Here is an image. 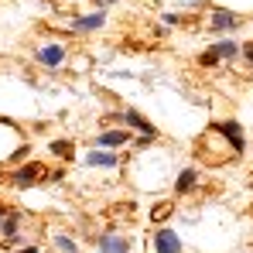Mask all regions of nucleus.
Returning a JSON list of instances; mask_svg holds the SVG:
<instances>
[{
	"label": "nucleus",
	"instance_id": "2",
	"mask_svg": "<svg viewBox=\"0 0 253 253\" xmlns=\"http://www.w3.org/2000/svg\"><path fill=\"white\" fill-rule=\"evenodd\" d=\"M215 133H222L226 140H229V147H233V154H243V147H247V140H243V130L233 124V120H226V124H215Z\"/></svg>",
	"mask_w": 253,
	"mask_h": 253
},
{
	"label": "nucleus",
	"instance_id": "13",
	"mask_svg": "<svg viewBox=\"0 0 253 253\" xmlns=\"http://www.w3.org/2000/svg\"><path fill=\"white\" fill-rule=\"evenodd\" d=\"M0 233H3V240H14V233H17V215H7V219L0 222Z\"/></svg>",
	"mask_w": 253,
	"mask_h": 253
},
{
	"label": "nucleus",
	"instance_id": "4",
	"mask_svg": "<svg viewBox=\"0 0 253 253\" xmlns=\"http://www.w3.org/2000/svg\"><path fill=\"white\" fill-rule=\"evenodd\" d=\"M236 51H240V44H236V42H219V44H212L209 51L202 55V65H215L219 58H233Z\"/></svg>",
	"mask_w": 253,
	"mask_h": 253
},
{
	"label": "nucleus",
	"instance_id": "18",
	"mask_svg": "<svg viewBox=\"0 0 253 253\" xmlns=\"http://www.w3.org/2000/svg\"><path fill=\"white\" fill-rule=\"evenodd\" d=\"M96 3H99V7H106V3H117V0H96Z\"/></svg>",
	"mask_w": 253,
	"mask_h": 253
},
{
	"label": "nucleus",
	"instance_id": "8",
	"mask_svg": "<svg viewBox=\"0 0 253 253\" xmlns=\"http://www.w3.org/2000/svg\"><path fill=\"white\" fill-rule=\"evenodd\" d=\"M103 24H106V14H103V10L85 14V17H76V21H72L76 31H96V28H103Z\"/></svg>",
	"mask_w": 253,
	"mask_h": 253
},
{
	"label": "nucleus",
	"instance_id": "16",
	"mask_svg": "<svg viewBox=\"0 0 253 253\" xmlns=\"http://www.w3.org/2000/svg\"><path fill=\"white\" fill-rule=\"evenodd\" d=\"M168 212H171V206H168V202H161V206H154V222H158V219H165Z\"/></svg>",
	"mask_w": 253,
	"mask_h": 253
},
{
	"label": "nucleus",
	"instance_id": "17",
	"mask_svg": "<svg viewBox=\"0 0 253 253\" xmlns=\"http://www.w3.org/2000/svg\"><path fill=\"white\" fill-rule=\"evenodd\" d=\"M243 55H247V62H253V44H247V48H243Z\"/></svg>",
	"mask_w": 253,
	"mask_h": 253
},
{
	"label": "nucleus",
	"instance_id": "15",
	"mask_svg": "<svg viewBox=\"0 0 253 253\" xmlns=\"http://www.w3.org/2000/svg\"><path fill=\"white\" fill-rule=\"evenodd\" d=\"M51 151H55L58 158H72V154H69V151H72V144H69V140H55V144H51Z\"/></svg>",
	"mask_w": 253,
	"mask_h": 253
},
{
	"label": "nucleus",
	"instance_id": "1",
	"mask_svg": "<svg viewBox=\"0 0 253 253\" xmlns=\"http://www.w3.org/2000/svg\"><path fill=\"white\" fill-rule=\"evenodd\" d=\"M154 253H185V247H181L178 233H171V229H158V233H154Z\"/></svg>",
	"mask_w": 253,
	"mask_h": 253
},
{
	"label": "nucleus",
	"instance_id": "5",
	"mask_svg": "<svg viewBox=\"0 0 253 253\" xmlns=\"http://www.w3.org/2000/svg\"><path fill=\"white\" fill-rule=\"evenodd\" d=\"M42 174H44L42 165H24V168L14 171V185H17V188H31V185H35Z\"/></svg>",
	"mask_w": 253,
	"mask_h": 253
},
{
	"label": "nucleus",
	"instance_id": "19",
	"mask_svg": "<svg viewBox=\"0 0 253 253\" xmlns=\"http://www.w3.org/2000/svg\"><path fill=\"white\" fill-rule=\"evenodd\" d=\"M21 253H38V247H28V250H21Z\"/></svg>",
	"mask_w": 253,
	"mask_h": 253
},
{
	"label": "nucleus",
	"instance_id": "14",
	"mask_svg": "<svg viewBox=\"0 0 253 253\" xmlns=\"http://www.w3.org/2000/svg\"><path fill=\"white\" fill-rule=\"evenodd\" d=\"M55 247H58L62 253H79V247H76L69 236H55Z\"/></svg>",
	"mask_w": 253,
	"mask_h": 253
},
{
	"label": "nucleus",
	"instance_id": "6",
	"mask_svg": "<svg viewBox=\"0 0 253 253\" xmlns=\"http://www.w3.org/2000/svg\"><path fill=\"white\" fill-rule=\"evenodd\" d=\"M209 24H212V31H233V28H240V17L233 10H212Z\"/></svg>",
	"mask_w": 253,
	"mask_h": 253
},
{
	"label": "nucleus",
	"instance_id": "10",
	"mask_svg": "<svg viewBox=\"0 0 253 253\" xmlns=\"http://www.w3.org/2000/svg\"><path fill=\"white\" fill-rule=\"evenodd\" d=\"M130 140V133L126 130H106V133H99L96 137V147H120Z\"/></svg>",
	"mask_w": 253,
	"mask_h": 253
},
{
	"label": "nucleus",
	"instance_id": "12",
	"mask_svg": "<svg viewBox=\"0 0 253 253\" xmlns=\"http://www.w3.org/2000/svg\"><path fill=\"white\" fill-rule=\"evenodd\" d=\"M195 181H199V174H195V168H185L181 174H178V181H174V188L185 195V192H192L195 188Z\"/></svg>",
	"mask_w": 253,
	"mask_h": 253
},
{
	"label": "nucleus",
	"instance_id": "11",
	"mask_svg": "<svg viewBox=\"0 0 253 253\" xmlns=\"http://www.w3.org/2000/svg\"><path fill=\"white\" fill-rule=\"evenodd\" d=\"M85 165H92V168H113L117 165V154H106V151H92V154H85Z\"/></svg>",
	"mask_w": 253,
	"mask_h": 253
},
{
	"label": "nucleus",
	"instance_id": "20",
	"mask_svg": "<svg viewBox=\"0 0 253 253\" xmlns=\"http://www.w3.org/2000/svg\"><path fill=\"white\" fill-rule=\"evenodd\" d=\"M0 222H3V206H0Z\"/></svg>",
	"mask_w": 253,
	"mask_h": 253
},
{
	"label": "nucleus",
	"instance_id": "3",
	"mask_svg": "<svg viewBox=\"0 0 253 253\" xmlns=\"http://www.w3.org/2000/svg\"><path fill=\"white\" fill-rule=\"evenodd\" d=\"M96 247L103 253H130V240L120 236V233H103V236L96 240Z\"/></svg>",
	"mask_w": 253,
	"mask_h": 253
},
{
	"label": "nucleus",
	"instance_id": "9",
	"mask_svg": "<svg viewBox=\"0 0 253 253\" xmlns=\"http://www.w3.org/2000/svg\"><path fill=\"white\" fill-rule=\"evenodd\" d=\"M124 120H126L130 126H133V130H140L144 137H154V133H158V126L151 124V120H144L140 113H133V110H126V113H124Z\"/></svg>",
	"mask_w": 253,
	"mask_h": 253
},
{
	"label": "nucleus",
	"instance_id": "7",
	"mask_svg": "<svg viewBox=\"0 0 253 253\" xmlns=\"http://www.w3.org/2000/svg\"><path fill=\"white\" fill-rule=\"evenodd\" d=\"M38 62L42 65H51V69L62 65L65 62V48L62 44H44V48H38Z\"/></svg>",
	"mask_w": 253,
	"mask_h": 253
}]
</instances>
